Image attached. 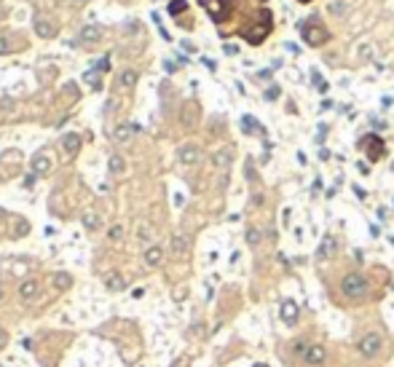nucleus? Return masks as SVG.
Here are the masks:
<instances>
[{
	"label": "nucleus",
	"instance_id": "f257e3e1",
	"mask_svg": "<svg viewBox=\"0 0 394 367\" xmlns=\"http://www.w3.org/2000/svg\"><path fill=\"white\" fill-rule=\"evenodd\" d=\"M341 292L349 300H365L370 295V281L360 274V271H351V274H346L341 279Z\"/></svg>",
	"mask_w": 394,
	"mask_h": 367
},
{
	"label": "nucleus",
	"instance_id": "f03ea898",
	"mask_svg": "<svg viewBox=\"0 0 394 367\" xmlns=\"http://www.w3.org/2000/svg\"><path fill=\"white\" fill-rule=\"evenodd\" d=\"M357 349H360V354L365 359H376L378 354H381V349H384V338H381V333H367V335H362L360 338V343H357Z\"/></svg>",
	"mask_w": 394,
	"mask_h": 367
},
{
	"label": "nucleus",
	"instance_id": "7ed1b4c3",
	"mask_svg": "<svg viewBox=\"0 0 394 367\" xmlns=\"http://www.w3.org/2000/svg\"><path fill=\"white\" fill-rule=\"evenodd\" d=\"M303 40L308 43V46H322V43H327V38H330V32L325 30V27H319L317 22H308V25H303Z\"/></svg>",
	"mask_w": 394,
	"mask_h": 367
},
{
	"label": "nucleus",
	"instance_id": "20e7f679",
	"mask_svg": "<svg viewBox=\"0 0 394 367\" xmlns=\"http://www.w3.org/2000/svg\"><path fill=\"white\" fill-rule=\"evenodd\" d=\"M362 148L367 150V158H370V161L384 158V153H386V145H384V139H381L378 134H367V137L362 139Z\"/></svg>",
	"mask_w": 394,
	"mask_h": 367
},
{
	"label": "nucleus",
	"instance_id": "39448f33",
	"mask_svg": "<svg viewBox=\"0 0 394 367\" xmlns=\"http://www.w3.org/2000/svg\"><path fill=\"white\" fill-rule=\"evenodd\" d=\"M201 3L209 8V14H212L214 22H223L225 16H228V11H231L228 0H201Z\"/></svg>",
	"mask_w": 394,
	"mask_h": 367
},
{
	"label": "nucleus",
	"instance_id": "423d86ee",
	"mask_svg": "<svg viewBox=\"0 0 394 367\" xmlns=\"http://www.w3.org/2000/svg\"><path fill=\"white\" fill-rule=\"evenodd\" d=\"M303 359H306V364H322L327 359V349L325 346H319V343H314V346H306V351H303Z\"/></svg>",
	"mask_w": 394,
	"mask_h": 367
},
{
	"label": "nucleus",
	"instance_id": "0eeeda50",
	"mask_svg": "<svg viewBox=\"0 0 394 367\" xmlns=\"http://www.w3.org/2000/svg\"><path fill=\"white\" fill-rule=\"evenodd\" d=\"M177 158H180V164H185V167H193V164L201 161V150L196 145H185V148H180Z\"/></svg>",
	"mask_w": 394,
	"mask_h": 367
},
{
	"label": "nucleus",
	"instance_id": "6e6552de",
	"mask_svg": "<svg viewBox=\"0 0 394 367\" xmlns=\"http://www.w3.org/2000/svg\"><path fill=\"white\" fill-rule=\"evenodd\" d=\"M279 316H282V322L284 324H295L298 322V305L295 300H282V309H279Z\"/></svg>",
	"mask_w": 394,
	"mask_h": 367
},
{
	"label": "nucleus",
	"instance_id": "1a4fd4ad",
	"mask_svg": "<svg viewBox=\"0 0 394 367\" xmlns=\"http://www.w3.org/2000/svg\"><path fill=\"white\" fill-rule=\"evenodd\" d=\"M268 32H271V22H268V25L255 27V30H249V32H247V40L252 43V46H258V43H263V40L268 38Z\"/></svg>",
	"mask_w": 394,
	"mask_h": 367
},
{
	"label": "nucleus",
	"instance_id": "9d476101",
	"mask_svg": "<svg viewBox=\"0 0 394 367\" xmlns=\"http://www.w3.org/2000/svg\"><path fill=\"white\" fill-rule=\"evenodd\" d=\"M100 38H102V27H97V25H89V27L81 30V40L83 43H94V40H100Z\"/></svg>",
	"mask_w": 394,
	"mask_h": 367
},
{
	"label": "nucleus",
	"instance_id": "9b49d317",
	"mask_svg": "<svg viewBox=\"0 0 394 367\" xmlns=\"http://www.w3.org/2000/svg\"><path fill=\"white\" fill-rule=\"evenodd\" d=\"M332 252H336V239H332V236H325V239H322V244H319L317 257H319V260H325V257H330Z\"/></svg>",
	"mask_w": 394,
	"mask_h": 367
},
{
	"label": "nucleus",
	"instance_id": "f8f14e48",
	"mask_svg": "<svg viewBox=\"0 0 394 367\" xmlns=\"http://www.w3.org/2000/svg\"><path fill=\"white\" fill-rule=\"evenodd\" d=\"M62 145H65V150L70 153V156H75L78 148H81V134H65Z\"/></svg>",
	"mask_w": 394,
	"mask_h": 367
},
{
	"label": "nucleus",
	"instance_id": "ddd939ff",
	"mask_svg": "<svg viewBox=\"0 0 394 367\" xmlns=\"http://www.w3.org/2000/svg\"><path fill=\"white\" fill-rule=\"evenodd\" d=\"M32 169H35V174H49L51 161L46 158V156H35V158H32Z\"/></svg>",
	"mask_w": 394,
	"mask_h": 367
},
{
	"label": "nucleus",
	"instance_id": "4468645a",
	"mask_svg": "<svg viewBox=\"0 0 394 367\" xmlns=\"http://www.w3.org/2000/svg\"><path fill=\"white\" fill-rule=\"evenodd\" d=\"M161 257H164L161 247H150V250H145V263H148V266H159Z\"/></svg>",
	"mask_w": 394,
	"mask_h": 367
},
{
	"label": "nucleus",
	"instance_id": "2eb2a0df",
	"mask_svg": "<svg viewBox=\"0 0 394 367\" xmlns=\"http://www.w3.org/2000/svg\"><path fill=\"white\" fill-rule=\"evenodd\" d=\"M105 284H107V290H113V292H118V290H124L126 287V281L118 276V274H110V276H105Z\"/></svg>",
	"mask_w": 394,
	"mask_h": 367
},
{
	"label": "nucleus",
	"instance_id": "dca6fc26",
	"mask_svg": "<svg viewBox=\"0 0 394 367\" xmlns=\"http://www.w3.org/2000/svg\"><path fill=\"white\" fill-rule=\"evenodd\" d=\"M35 32H38L41 38H54L56 35V30L49 25V22H35Z\"/></svg>",
	"mask_w": 394,
	"mask_h": 367
},
{
	"label": "nucleus",
	"instance_id": "f3484780",
	"mask_svg": "<svg viewBox=\"0 0 394 367\" xmlns=\"http://www.w3.org/2000/svg\"><path fill=\"white\" fill-rule=\"evenodd\" d=\"M242 129H244L247 134H252V132H263V129H260V124L255 121L252 115H244V118H242ZM263 134H266V132H263Z\"/></svg>",
	"mask_w": 394,
	"mask_h": 367
},
{
	"label": "nucleus",
	"instance_id": "a211bd4d",
	"mask_svg": "<svg viewBox=\"0 0 394 367\" xmlns=\"http://www.w3.org/2000/svg\"><path fill=\"white\" fill-rule=\"evenodd\" d=\"M19 295H22V298H35V295H38V284H35V281H25L19 287Z\"/></svg>",
	"mask_w": 394,
	"mask_h": 367
},
{
	"label": "nucleus",
	"instance_id": "6ab92c4d",
	"mask_svg": "<svg viewBox=\"0 0 394 367\" xmlns=\"http://www.w3.org/2000/svg\"><path fill=\"white\" fill-rule=\"evenodd\" d=\"M214 164H218V167H223V169H228V167H231V150H228V148L220 150L218 156H214Z\"/></svg>",
	"mask_w": 394,
	"mask_h": 367
},
{
	"label": "nucleus",
	"instance_id": "aec40b11",
	"mask_svg": "<svg viewBox=\"0 0 394 367\" xmlns=\"http://www.w3.org/2000/svg\"><path fill=\"white\" fill-rule=\"evenodd\" d=\"M131 132H137V126H118L115 129V139L118 142H126L131 137Z\"/></svg>",
	"mask_w": 394,
	"mask_h": 367
},
{
	"label": "nucleus",
	"instance_id": "412c9836",
	"mask_svg": "<svg viewBox=\"0 0 394 367\" xmlns=\"http://www.w3.org/2000/svg\"><path fill=\"white\" fill-rule=\"evenodd\" d=\"M134 84H137V73H134V70H126V73H121V86L124 89H131Z\"/></svg>",
	"mask_w": 394,
	"mask_h": 367
},
{
	"label": "nucleus",
	"instance_id": "4be33fe9",
	"mask_svg": "<svg viewBox=\"0 0 394 367\" xmlns=\"http://www.w3.org/2000/svg\"><path fill=\"white\" fill-rule=\"evenodd\" d=\"M83 226H86L89 231H97L100 228V217L94 215V212H86V215H83Z\"/></svg>",
	"mask_w": 394,
	"mask_h": 367
},
{
	"label": "nucleus",
	"instance_id": "5701e85b",
	"mask_svg": "<svg viewBox=\"0 0 394 367\" xmlns=\"http://www.w3.org/2000/svg\"><path fill=\"white\" fill-rule=\"evenodd\" d=\"M70 284H73L70 274H56V276H54V287H62V290H67Z\"/></svg>",
	"mask_w": 394,
	"mask_h": 367
},
{
	"label": "nucleus",
	"instance_id": "b1692460",
	"mask_svg": "<svg viewBox=\"0 0 394 367\" xmlns=\"http://www.w3.org/2000/svg\"><path fill=\"white\" fill-rule=\"evenodd\" d=\"M172 250H174V255L185 252V236H174V239H172Z\"/></svg>",
	"mask_w": 394,
	"mask_h": 367
},
{
	"label": "nucleus",
	"instance_id": "393cba45",
	"mask_svg": "<svg viewBox=\"0 0 394 367\" xmlns=\"http://www.w3.org/2000/svg\"><path fill=\"white\" fill-rule=\"evenodd\" d=\"M110 172H113V174H121V172H124V158H121V156H113V158H110Z\"/></svg>",
	"mask_w": 394,
	"mask_h": 367
},
{
	"label": "nucleus",
	"instance_id": "a878e982",
	"mask_svg": "<svg viewBox=\"0 0 394 367\" xmlns=\"http://www.w3.org/2000/svg\"><path fill=\"white\" fill-rule=\"evenodd\" d=\"M188 8V3H185V0H172V3H169V14H180V11H185Z\"/></svg>",
	"mask_w": 394,
	"mask_h": 367
},
{
	"label": "nucleus",
	"instance_id": "bb28decb",
	"mask_svg": "<svg viewBox=\"0 0 394 367\" xmlns=\"http://www.w3.org/2000/svg\"><path fill=\"white\" fill-rule=\"evenodd\" d=\"M247 241L255 247V244L260 241V231H258V228H249V231H247Z\"/></svg>",
	"mask_w": 394,
	"mask_h": 367
},
{
	"label": "nucleus",
	"instance_id": "cd10ccee",
	"mask_svg": "<svg viewBox=\"0 0 394 367\" xmlns=\"http://www.w3.org/2000/svg\"><path fill=\"white\" fill-rule=\"evenodd\" d=\"M11 51H14V43L8 38H0V54H11Z\"/></svg>",
	"mask_w": 394,
	"mask_h": 367
},
{
	"label": "nucleus",
	"instance_id": "c85d7f7f",
	"mask_svg": "<svg viewBox=\"0 0 394 367\" xmlns=\"http://www.w3.org/2000/svg\"><path fill=\"white\" fill-rule=\"evenodd\" d=\"M86 80L94 86V89H100V80H97V73H86Z\"/></svg>",
	"mask_w": 394,
	"mask_h": 367
},
{
	"label": "nucleus",
	"instance_id": "c756f323",
	"mask_svg": "<svg viewBox=\"0 0 394 367\" xmlns=\"http://www.w3.org/2000/svg\"><path fill=\"white\" fill-rule=\"evenodd\" d=\"M277 97H279V86H271L266 91V99H277Z\"/></svg>",
	"mask_w": 394,
	"mask_h": 367
},
{
	"label": "nucleus",
	"instance_id": "7c9ffc66",
	"mask_svg": "<svg viewBox=\"0 0 394 367\" xmlns=\"http://www.w3.org/2000/svg\"><path fill=\"white\" fill-rule=\"evenodd\" d=\"M121 233H124V231H121V226H115V228L110 231V239H121Z\"/></svg>",
	"mask_w": 394,
	"mask_h": 367
},
{
	"label": "nucleus",
	"instance_id": "2f4dec72",
	"mask_svg": "<svg viewBox=\"0 0 394 367\" xmlns=\"http://www.w3.org/2000/svg\"><path fill=\"white\" fill-rule=\"evenodd\" d=\"M343 8H346L343 3H332V6H330V11H336V14H338V11H343Z\"/></svg>",
	"mask_w": 394,
	"mask_h": 367
},
{
	"label": "nucleus",
	"instance_id": "473e14b6",
	"mask_svg": "<svg viewBox=\"0 0 394 367\" xmlns=\"http://www.w3.org/2000/svg\"><path fill=\"white\" fill-rule=\"evenodd\" d=\"M3 343H6V333H3V330H0V346H3Z\"/></svg>",
	"mask_w": 394,
	"mask_h": 367
},
{
	"label": "nucleus",
	"instance_id": "72a5a7b5",
	"mask_svg": "<svg viewBox=\"0 0 394 367\" xmlns=\"http://www.w3.org/2000/svg\"><path fill=\"white\" fill-rule=\"evenodd\" d=\"M73 3H86V0H73Z\"/></svg>",
	"mask_w": 394,
	"mask_h": 367
},
{
	"label": "nucleus",
	"instance_id": "f704fd0d",
	"mask_svg": "<svg viewBox=\"0 0 394 367\" xmlns=\"http://www.w3.org/2000/svg\"><path fill=\"white\" fill-rule=\"evenodd\" d=\"M255 367H268V364H255Z\"/></svg>",
	"mask_w": 394,
	"mask_h": 367
},
{
	"label": "nucleus",
	"instance_id": "c9c22d12",
	"mask_svg": "<svg viewBox=\"0 0 394 367\" xmlns=\"http://www.w3.org/2000/svg\"><path fill=\"white\" fill-rule=\"evenodd\" d=\"M3 215H6V212H3V209H0V217H3Z\"/></svg>",
	"mask_w": 394,
	"mask_h": 367
},
{
	"label": "nucleus",
	"instance_id": "e433bc0d",
	"mask_svg": "<svg viewBox=\"0 0 394 367\" xmlns=\"http://www.w3.org/2000/svg\"><path fill=\"white\" fill-rule=\"evenodd\" d=\"M301 3H311V0H301Z\"/></svg>",
	"mask_w": 394,
	"mask_h": 367
},
{
	"label": "nucleus",
	"instance_id": "4c0bfd02",
	"mask_svg": "<svg viewBox=\"0 0 394 367\" xmlns=\"http://www.w3.org/2000/svg\"><path fill=\"white\" fill-rule=\"evenodd\" d=\"M0 300H3V292H0Z\"/></svg>",
	"mask_w": 394,
	"mask_h": 367
},
{
	"label": "nucleus",
	"instance_id": "58836bf2",
	"mask_svg": "<svg viewBox=\"0 0 394 367\" xmlns=\"http://www.w3.org/2000/svg\"><path fill=\"white\" fill-rule=\"evenodd\" d=\"M391 172H394V164H391Z\"/></svg>",
	"mask_w": 394,
	"mask_h": 367
}]
</instances>
